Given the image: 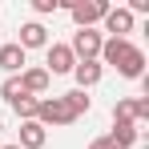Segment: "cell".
I'll return each mask as SVG.
<instances>
[{
    "label": "cell",
    "instance_id": "cell-3",
    "mask_svg": "<svg viewBox=\"0 0 149 149\" xmlns=\"http://www.w3.org/2000/svg\"><path fill=\"white\" fill-rule=\"evenodd\" d=\"M36 121H40L45 129H49V125H73L77 117L69 113V105H65V97H45L40 105H36Z\"/></svg>",
    "mask_w": 149,
    "mask_h": 149
},
{
    "label": "cell",
    "instance_id": "cell-2",
    "mask_svg": "<svg viewBox=\"0 0 149 149\" xmlns=\"http://www.w3.org/2000/svg\"><path fill=\"white\" fill-rule=\"evenodd\" d=\"M101 45H105V36H101L97 28H77L69 49H73L77 61H97V56H101Z\"/></svg>",
    "mask_w": 149,
    "mask_h": 149
},
{
    "label": "cell",
    "instance_id": "cell-6",
    "mask_svg": "<svg viewBox=\"0 0 149 149\" xmlns=\"http://www.w3.org/2000/svg\"><path fill=\"white\" fill-rule=\"evenodd\" d=\"M133 49V45H129V36H109V40H105V45H101V69H105V65H113V69H117V65H121L125 61V52Z\"/></svg>",
    "mask_w": 149,
    "mask_h": 149
},
{
    "label": "cell",
    "instance_id": "cell-11",
    "mask_svg": "<svg viewBox=\"0 0 149 149\" xmlns=\"http://www.w3.org/2000/svg\"><path fill=\"white\" fill-rule=\"evenodd\" d=\"M24 61H28V52L20 49L16 40L0 45V69H4V73H20V69H24Z\"/></svg>",
    "mask_w": 149,
    "mask_h": 149
},
{
    "label": "cell",
    "instance_id": "cell-15",
    "mask_svg": "<svg viewBox=\"0 0 149 149\" xmlns=\"http://www.w3.org/2000/svg\"><path fill=\"white\" fill-rule=\"evenodd\" d=\"M8 105H12V113H16L20 121H36V105H40V97H28V93H20V97H12Z\"/></svg>",
    "mask_w": 149,
    "mask_h": 149
},
{
    "label": "cell",
    "instance_id": "cell-20",
    "mask_svg": "<svg viewBox=\"0 0 149 149\" xmlns=\"http://www.w3.org/2000/svg\"><path fill=\"white\" fill-rule=\"evenodd\" d=\"M4 149H20V145H4Z\"/></svg>",
    "mask_w": 149,
    "mask_h": 149
},
{
    "label": "cell",
    "instance_id": "cell-5",
    "mask_svg": "<svg viewBox=\"0 0 149 149\" xmlns=\"http://www.w3.org/2000/svg\"><path fill=\"white\" fill-rule=\"evenodd\" d=\"M73 65H77V56H73L69 45H49V65H45V73H49V77L73 73Z\"/></svg>",
    "mask_w": 149,
    "mask_h": 149
},
{
    "label": "cell",
    "instance_id": "cell-16",
    "mask_svg": "<svg viewBox=\"0 0 149 149\" xmlns=\"http://www.w3.org/2000/svg\"><path fill=\"white\" fill-rule=\"evenodd\" d=\"M65 105H69V113H73V117H85V113H89V97H85L81 89L65 93Z\"/></svg>",
    "mask_w": 149,
    "mask_h": 149
},
{
    "label": "cell",
    "instance_id": "cell-14",
    "mask_svg": "<svg viewBox=\"0 0 149 149\" xmlns=\"http://www.w3.org/2000/svg\"><path fill=\"white\" fill-rule=\"evenodd\" d=\"M109 141H113L117 149H133V145H137V125L113 121V133H109Z\"/></svg>",
    "mask_w": 149,
    "mask_h": 149
},
{
    "label": "cell",
    "instance_id": "cell-1",
    "mask_svg": "<svg viewBox=\"0 0 149 149\" xmlns=\"http://www.w3.org/2000/svg\"><path fill=\"white\" fill-rule=\"evenodd\" d=\"M105 12H109V4L105 0H73L69 4V16H73L77 28H93L105 20Z\"/></svg>",
    "mask_w": 149,
    "mask_h": 149
},
{
    "label": "cell",
    "instance_id": "cell-13",
    "mask_svg": "<svg viewBox=\"0 0 149 149\" xmlns=\"http://www.w3.org/2000/svg\"><path fill=\"white\" fill-rule=\"evenodd\" d=\"M49 81L52 77L45 73V69H24V73H20V89H24L28 97H40V93H49Z\"/></svg>",
    "mask_w": 149,
    "mask_h": 149
},
{
    "label": "cell",
    "instance_id": "cell-8",
    "mask_svg": "<svg viewBox=\"0 0 149 149\" xmlns=\"http://www.w3.org/2000/svg\"><path fill=\"white\" fill-rule=\"evenodd\" d=\"M73 77H77V89L85 93V89H93L101 77H105V69H101V61H77V65H73Z\"/></svg>",
    "mask_w": 149,
    "mask_h": 149
},
{
    "label": "cell",
    "instance_id": "cell-10",
    "mask_svg": "<svg viewBox=\"0 0 149 149\" xmlns=\"http://www.w3.org/2000/svg\"><path fill=\"white\" fill-rule=\"evenodd\" d=\"M49 141V129L40 121H20V149H45Z\"/></svg>",
    "mask_w": 149,
    "mask_h": 149
},
{
    "label": "cell",
    "instance_id": "cell-18",
    "mask_svg": "<svg viewBox=\"0 0 149 149\" xmlns=\"http://www.w3.org/2000/svg\"><path fill=\"white\" fill-rule=\"evenodd\" d=\"M56 8H61V0H32V12L36 16H52Z\"/></svg>",
    "mask_w": 149,
    "mask_h": 149
},
{
    "label": "cell",
    "instance_id": "cell-12",
    "mask_svg": "<svg viewBox=\"0 0 149 149\" xmlns=\"http://www.w3.org/2000/svg\"><path fill=\"white\" fill-rule=\"evenodd\" d=\"M117 73H121V77H129V81H141V77H145V52L133 45V49L125 52V61L117 65Z\"/></svg>",
    "mask_w": 149,
    "mask_h": 149
},
{
    "label": "cell",
    "instance_id": "cell-19",
    "mask_svg": "<svg viewBox=\"0 0 149 149\" xmlns=\"http://www.w3.org/2000/svg\"><path fill=\"white\" fill-rule=\"evenodd\" d=\"M89 149H117V145H113V141H109V133H105V137H93Z\"/></svg>",
    "mask_w": 149,
    "mask_h": 149
},
{
    "label": "cell",
    "instance_id": "cell-4",
    "mask_svg": "<svg viewBox=\"0 0 149 149\" xmlns=\"http://www.w3.org/2000/svg\"><path fill=\"white\" fill-rule=\"evenodd\" d=\"M113 121H125V125H141L149 121V97H125L113 105Z\"/></svg>",
    "mask_w": 149,
    "mask_h": 149
},
{
    "label": "cell",
    "instance_id": "cell-9",
    "mask_svg": "<svg viewBox=\"0 0 149 149\" xmlns=\"http://www.w3.org/2000/svg\"><path fill=\"white\" fill-rule=\"evenodd\" d=\"M101 24H105V32H113V36H125V32H133V12L129 8H109Z\"/></svg>",
    "mask_w": 149,
    "mask_h": 149
},
{
    "label": "cell",
    "instance_id": "cell-7",
    "mask_svg": "<svg viewBox=\"0 0 149 149\" xmlns=\"http://www.w3.org/2000/svg\"><path fill=\"white\" fill-rule=\"evenodd\" d=\"M16 45H20V49H49V28L40 24V20H28L24 28H20V40H16Z\"/></svg>",
    "mask_w": 149,
    "mask_h": 149
},
{
    "label": "cell",
    "instance_id": "cell-17",
    "mask_svg": "<svg viewBox=\"0 0 149 149\" xmlns=\"http://www.w3.org/2000/svg\"><path fill=\"white\" fill-rule=\"evenodd\" d=\"M20 93H24V89H20V77H8V81H4V85H0V97H4V101H12V97H20Z\"/></svg>",
    "mask_w": 149,
    "mask_h": 149
}]
</instances>
